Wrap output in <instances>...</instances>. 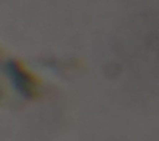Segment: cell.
Here are the masks:
<instances>
[{
	"mask_svg": "<svg viewBox=\"0 0 159 141\" xmlns=\"http://www.w3.org/2000/svg\"><path fill=\"white\" fill-rule=\"evenodd\" d=\"M9 71L14 81V85L24 96L32 99L39 95V89H40L39 79L34 76L21 62L11 61L9 64Z\"/></svg>",
	"mask_w": 159,
	"mask_h": 141,
	"instance_id": "6da1fadb",
	"label": "cell"
}]
</instances>
